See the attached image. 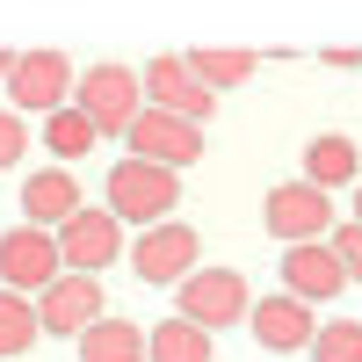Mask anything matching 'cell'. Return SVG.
Here are the masks:
<instances>
[{
	"instance_id": "25",
	"label": "cell",
	"mask_w": 362,
	"mask_h": 362,
	"mask_svg": "<svg viewBox=\"0 0 362 362\" xmlns=\"http://www.w3.org/2000/svg\"><path fill=\"white\" fill-rule=\"evenodd\" d=\"M8 66H15V58H8V51H0V80H8Z\"/></svg>"
},
{
	"instance_id": "9",
	"label": "cell",
	"mask_w": 362,
	"mask_h": 362,
	"mask_svg": "<svg viewBox=\"0 0 362 362\" xmlns=\"http://www.w3.org/2000/svg\"><path fill=\"white\" fill-rule=\"evenodd\" d=\"M138 87H145V109H167V116H189V124H210V109H218V95L189 73V58H153V66L138 73Z\"/></svg>"
},
{
	"instance_id": "24",
	"label": "cell",
	"mask_w": 362,
	"mask_h": 362,
	"mask_svg": "<svg viewBox=\"0 0 362 362\" xmlns=\"http://www.w3.org/2000/svg\"><path fill=\"white\" fill-rule=\"evenodd\" d=\"M355 225H362V181H355Z\"/></svg>"
},
{
	"instance_id": "15",
	"label": "cell",
	"mask_w": 362,
	"mask_h": 362,
	"mask_svg": "<svg viewBox=\"0 0 362 362\" xmlns=\"http://www.w3.org/2000/svg\"><path fill=\"white\" fill-rule=\"evenodd\" d=\"M305 181L312 189H355L362 181V153H355V138H341V131H326V138H312L305 145Z\"/></svg>"
},
{
	"instance_id": "20",
	"label": "cell",
	"mask_w": 362,
	"mask_h": 362,
	"mask_svg": "<svg viewBox=\"0 0 362 362\" xmlns=\"http://www.w3.org/2000/svg\"><path fill=\"white\" fill-rule=\"evenodd\" d=\"M189 73L218 95V87H239V80L254 73V51H189Z\"/></svg>"
},
{
	"instance_id": "11",
	"label": "cell",
	"mask_w": 362,
	"mask_h": 362,
	"mask_svg": "<svg viewBox=\"0 0 362 362\" xmlns=\"http://www.w3.org/2000/svg\"><path fill=\"white\" fill-rule=\"evenodd\" d=\"M131 160H153V167H196L203 160V124L189 116H167V109H145L131 124Z\"/></svg>"
},
{
	"instance_id": "22",
	"label": "cell",
	"mask_w": 362,
	"mask_h": 362,
	"mask_svg": "<svg viewBox=\"0 0 362 362\" xmlns=\"http://www.w3.org/2000/svg\"><path fill=\"white\" fill-rule=\"evenodd\" d=\"M326 247L341 254V268H348V283H362V225L348 218V225H334V239H326Z\"/></svg>"
},
{
	"instance_id": "8",
	"label": "cell",
	"mask_w": 362,
	"mask_h": 362,
	"mask_svg": "<svg viewBox=\"0 0 362 362\" xmlns=\"http://www.w3.org/2000/svg\"><path fill=\"white\" fill-rule=\"evenodd\" d=\"M58 261H66V276H102L109 261H124V218L87 203L80 218L58 225Z\"/></svg>"
},
{
	"instance_id": "6",
	"label": "cell",
	"mask_w": 362,
	"mask_h": 362,
	"mask_svg": "<svg viewBox=\"0 0 362 362\" xmlns=\"http://www.w3.org/2000/svg\"><path fill=\"white\" fill-rule=\"evenodd\" d=\"M58 276H66V261H58V232H44V225H15V232H0V290L44 297Z\"/></svg>"
},
{
	"instance_id": "2",
	"label": "cell",
	"mask_w": 362,
	"mask_h": 362,
	"mask_svg": "<svg viewBox=\"0 0 362 362\" xmlns=\"http://www.w3.org/2000/svg\"><path fill=\"white\" fill-rule=\"evenodd\" d=\"M73 109L95 124L102 138H131V124L145 116V87L131 66H87L73 80Z\"/></svg>"
},
{
	"instance_id": "12",
	"label": "cell",
	"mask_w": 362,
	"mask_h": 362,
	"mask_svg": "<svg viewBox=\"0 0 362 362\" xmlns=\"http://www.w3.org/2000/svg\"><path fill=\"white\" fill-rule=\"evenodd\" d=\"M254 341L268 348V355H297V348H312L319 341V319H312V305L305 297H290V290H276V297H254Z\"/></svg>"
},
{
	"instance_id": "23",
	"label": "cell",
	"mask_w": 362,
	"mask_h": 362,
	"mask_svg": "<svg viewBox=\"0 0 362 362\" xmlns=\"http://www.w3.org/2000/svg\"><path fill=\"white\" fill-rule=\"evenodd\" d=\"M22 153H29V124H22L15 109H0V167H15Z\"/></svg>"
},
{
	"instance_id": "16",
	"label": "cell",
	"mask_w": 362,
	"mask_h": 362,
	"mask_svg": "<svg viewBox=\"0 0 362 362\" xmlns=\"http://www.w3.org/2000/svg\"><path fill=\"white\" fill-rule=\"evenodd\" d=\"M37 334H44V319H37V297H22V290H0V362H29Z\"/></svg>"
},
{
	"instance_id": "13",
	"label": "cell",
	"mask_w": 362,
	"mask_h": 362,
	"mask_svg": "<svg viewBox=\"0 0 362 362\" xmlns=\"http://www.w3.org/2000/svg\"><path fill=\"white\" fill-rule=\"evenodd\" d=\"M283 290L305 297V305H334V297L348 290V268H341V254L326 247V239H312V247H283Z\"/></svg>"
},
{
	"instance_id": "1",
	"label": "cell",
	"mask_w": 362,
	"mask_h": 362,
	"mask_svg": "<svg viewBox=\"0 0 362 362\" xmlns=\"http://www.w3.org/2000/svg\"><path fill=\"white\" fill-rule=\"evenodd\" d=\"M181 203V174L174 167H153V160H116L109 181H102V210H116L124 225H167Z\"/></svg>"
},
{
	"instance_id": "18",
	"label": "cell",
	"mask_w": 362,
	"mask_h": 362,
	"mask_svg": "<svg viewBox=\"0 0 362 362\" xmlns=\"http://www.w3.org/2000/svg\"><path fill=\"white\" fill-rule=\"evenodd\" d=\"M145 362H210V334L174 312V319H160L153 334H145Z\"/></svg>"
},
{
	"instance_id": "5",
	"label": "cell",
	"mask_w": 362,
	"mask_h": 362,
	"mask_svg": "<svg viewBox=\"0 0 362 362\" xmlns=\"http://www.w3.org/2000/svg\"><path fill=\"white\" fill-rule=\"evenodd\" d=\"M196 261H203V232L196 225H181V218H167V225H145L138 239H131V268H138V283H189L196 276Z\"/></svg>"
},
{
	"instance_id": "3",
	"label": "cell",
	"mask_w": 362,
	"mask_h": 362,
	"mask_svg": "<svg viewBox=\"0 0 362 362\" xmlns=\"http://www.w3.org/2000/svg\"><path fill=\"white\" fill-rule=\"evenodd\" d=\"M261 225L283 239V247H312V239H334V196L312 189L305 174L297 181H276L261 203Z\"/></svg>"
},
{
	"instance_id": "10",
	"label": "cell",
	"mask_w": 362,
	"mask_h": 362,
	"mask_svg": "<svg viewBox=\"0 0 362 362\" xmlns=\"http://www.w3.org/2000/svg\"><path fill=\"white\" fill-rule=\"evenodd\" d=\"M37 319H44V334H58V341H80L95 319H109L102 276H58V283L37 297Z\"/></svg>"
},
{
	"instance_id": "7",
	"label": "cell",
	"mask_w": 362,
	"mask_h": 362,
	"mask_svg": "<svg viewBox=\"0 0 362 362\" xmlns=\"http://www.w3.org/2000/svg\"><path fill=\"white\" fill-rule=\"evenodd\" d=\"M73 102V66L66 51H22L8 66V109L15 116H58Z\"/></svg>"
},
{
	"instance_id": "17",
	"label": "cell",
	"mask_w": 362,
	"mask_h": 362,
	"mask_svg": "<svg viewBox=\"0 0 362 362\" xmlns=\"http://www.w3.org/2000/svg\"><path fill=\"white\" fill-rule=\"evenodd\" d=\"M80 362H145V334L131 319H95L80 334Z\"/></svg>"
},
{
	"instance_id": "4",
	"label": "cell",
	"mask_w": 362,
	"mask_h": 362,
	"mask_svg": "<svg viewBox=\"0 0 362 362\" xmlns=\"http://www.w3.org/2000/svg\"><path fill=\"white\" fill-rule=\"evenodd\" d=\"M189 326H203V334H218V326H247L254 319V290L239 268H196L189 283H181V305H174Z\"/></svg>"
},
{
	"instance_id": "21",
	"label": "cell",
	"mask_w": 362,
	"mask_h": 362,
	"mask_svg": "<svg viewBox=\"0 0 362 362\" xmlns=\"http://www.w3.org/2000/svg\"><path fill=\"white\" fill-rule=\"evenodd\" d=\"M312 362H362V319H326L312 341Z\"/></svg>"
},
{
	"instance_id": "14",
	"label": "cell",
	"mask_w": 362,
	"mask_h": 362,
	"mask_svg": "<svg viewBox=\"0 0 362 362\" xmlns=\"http://www.w3.org/2000/svg\"><path fill=\"white\" fill-rule=\"evenodd\" d=\"M87 210V196H80V181H73V167H37L22 181V225H44V232H58L66 218H80Z\"/></svg>"
},
{
	"instance_id": "19",
	"label": "cell",
	"mask_w": 362,
	"mask_h": 362,
	"mask_svg": "<svg viewBox=\"0 0 362 362\" xmlns=\"http://www.w3.org/2000/svg\"><path fill=\"white\" fill-rule=\"evenodd\" d=\"M95 145H102V131L87 124L73 102L58 109V116H44V153H51V160H66V167H73V160H87V153H95Z\"/></svg>"
}]
</instances>
